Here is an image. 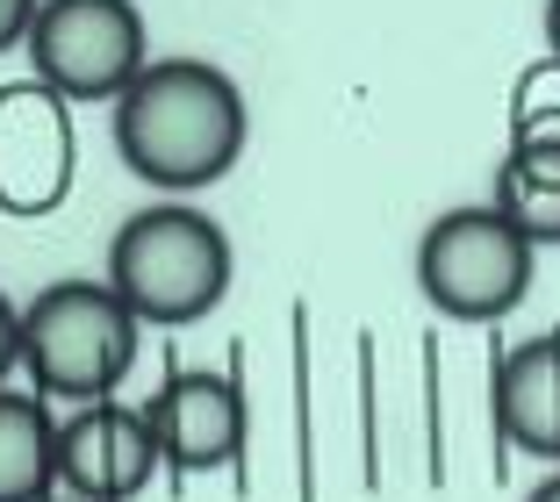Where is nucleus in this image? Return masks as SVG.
Listing matches in <instances>:
<instances>
[{"mask_svg": "<svg viewBox=\"0 0 560 502\" xmlns=\"http://www.w3.org/2000/svg\"><path fill=\"white\" fill-rule=\"evenodd\" d=\"M489 201L511 215V223L525 230L539 252H546V244H560V179L525 173V165L503 159V165H495V195H489Z\"/></svg>", "mask_w": 560, "mask_h": 502, "instance_id": "obj_11", "label": "nucleus"}, {"mask_svg": "<svg viewBox=\"0 0 560 502\" xmlns=\"http://www.w3.org/2000/svg\"><path fill=\"white\" fill-rule=\"evenodd\" d=\"M58 488V417L44 395L0 388V502H44Z\"/></svg>", "mask_w": 560, "mask_h": 502, "instance_id": "obj_10", "label": "nucleus"}, {"mask_svg": "<svg viewBox=\"0 0 560 502\" xmlns=\"http://www.w3.org/2000/svg\"><path fill=\"white\" fill-rule=\"evenodd\" d=\"M44 502H80V495H44Z\"/></svg>", "mask_w": 560, "mask_h": 502, "instance_id": "obj_17", "label": "nucleus"}, {"mask_svg": "<svg viewBox=\"0 0 560 502\" xmlns=\"http://www.w3.org/2000/svg\"><path fill=\"white\" fill-rule=\"evenodd\" d=\"M489 409H495V431L511 437L517 453L560 467V330H539V338L511 345L495 359Z\"/></svg>", "mask_w": 560, "mask_h": 502, "instance_id": "obj_9", "label": "nucleus"}, {"mask_svg": "<svg viewBox=\"0 0 560 502\" xmlns=\"http://www.w3.org/2000/svg\"><path fill=\"white\" fill-rule=\"evenodd\" d=\"M36 8H44V0H0V58L30 44V22H36Z\"/></svg>", "mask_w": 560, "mask_h": 502, "instance_id": "obj_13", "label": "nucleus"}, {"mask_svg": "<svg viewBox=\"0 0 560 502\" xmlns=\"http://www.w3.org/2000/svg\"><path fill=\"white\" fill-rule=\"evenodd\" d=\"M245 94L209 58H151L116 101V151L159 195H201L245 159Z\"/></svg>", "mask_w": 560, "mask_h": 502, "instance_id": "obj_1", "label": "nucleus"}, {"mask_svg": "<svg viewBox=\"0 0 560 502\" xmlns=\"http://www.w3.org/2000/svg\"><path fill=\"white\" fill-rule=\"evenodd\" d=\"M511 165H525V173H546L560 179V108H532L525 122H517L511 151H503Z\"/></svg>", "mask_w": 560, "mask_h": 502, "instance_id": "obj_12", "label": "nucleus"}, {"mask_svg": "<svg viewBox=\"0 0 560 502\" xmlns=\"http://www.w3.org/2000/svg\"><path fill=\"white\" fill-rule=\"evenodd\" d=\"M80 173V137H72V101H58L44 80L0 86V215H50L72 195Z\"/></svg>", "mask_w": 560, "mask_h": 502, "instance_id": "obj_6", "label": "nucleus"}, {"mask_svg": "<svg viewBox=\"0 0 560 502\" xmlns=\"http://www.w3.org/2000/svg\"><path fill=\"white\" fill-rule=\"evenodd\" d=\"M546 50H553V66H560V0H546Z\"/></svg>", "mask_w": 560, "mask_h": 502, "instance_id": "obj_15", "label": "nucleus"}, {"mask_svg": "<svg viewBox=\"0 0 560 502\" xmlns=\"http://www.w3.org/2000/svg\"><path fill=\"white\" fill-rule=\"evenodd\" d=\"M15 366H22V308L0 294V381H8Z\"/></svg>", "mask_w": 560, "mask_h": 502, "instance_id": "obj_14", "label": "nucleus"}, {"mask_svg": "<svg viewBox=\"0 0 560 502\" xmlns=\"http://www.w3.org/2000/svg\"><path fill=\"white\" fill-rule=\"evenodd\" d=\"M231 230L195 201H151V209L122 215L108 237V288L144 316V324H201L223 294H231Z\"/></svg>", "mask_w": 560, "mask_h": 502, "instance_id": "obj_2", "label": "nucleus"}, {"mask_svg": "<svg viewBox=\"0 0 560 502\" xmlns=\"http://www.w3.org/2000/svg\"><path fill=\"white\" fill-rule=\"evenodd\" d=\"M144 423L159 437L165 474H223L245 459V388L237 373L215 366H180L165 373L159 395L144 402Z\"/></svg>", "mask_w": 560, "mask_h": 502, "instance_id": "obj_7", "label": "nucleus"}, {"mask_svg": "<svg viewBox=\"0 0 560 502\" xmlns=\"http://www.w3.org/2000/svg\"><path fill=\"white\" fill-rule=\"evenodd\" d=\"M30 80L72 108H116L151 66V30L137 0H44L30 22Z\"/></svg>", "mask_w": 560, "mask_h": 502, "instance_id": "obj_5", "label": "nucleus"}, {"mask_svg": "<svg viewBox=\"0 0 560 502\" xmlns=\"http://www.w3.org/2000/svg\"><path fill=\"white\" fill-rule=\"evenodd\" d=\"M144 316L108 280H50L22 302V373L44 402H101L137 366Z\"/></svg>", "mask_w": 560, "mask_h": 502, "instance_id": "obj_3", "label": "nucleus"}, {"mask_svg": "<svg viewBox=\"0 0 560 502\" xmlns=\"http://www.w3.org/2000/svg\"><path fill=\"white\" fill-rule=\"evenodd\" d=\"M532 273H539V244L495 209V201L445 209L417 237V288L453 324H495V316H511L532 294Z\"/></svg>", "mask_w": 560, "mask_h": 502, "instance_id": "obj_4", "label": "nucleus"}, {"mask_svg": "<svg viewBox=\"0 0 560 502\" xmlns=\"http://www.w3.org/2000/svg\"><path fill=\"white\" fill-rule=\"evenodd\" d=\"M159 437H151L144 409L101 395V402H80L66 423H58V488L80 502H137L151 481H159Z\"/></svg>", "mask_w": 560, "mask_h": 502, "instance_id": "obj_8", "label": "nucleus"}, {"mask_svg": "<svg viewBox=\"0 0 560 502\" xmlns=\"http://www.w3.org/2000/svg\"><path fill=\"white\" fill-rule=\"evenodd\" d=\"M525 502H560V474H553V481H539V488H532Z\"/></svg>", "mask_w": 560, "mask_h": 502, "instance_id": "obj_16", "label": "nucleus"}]
</instances>
